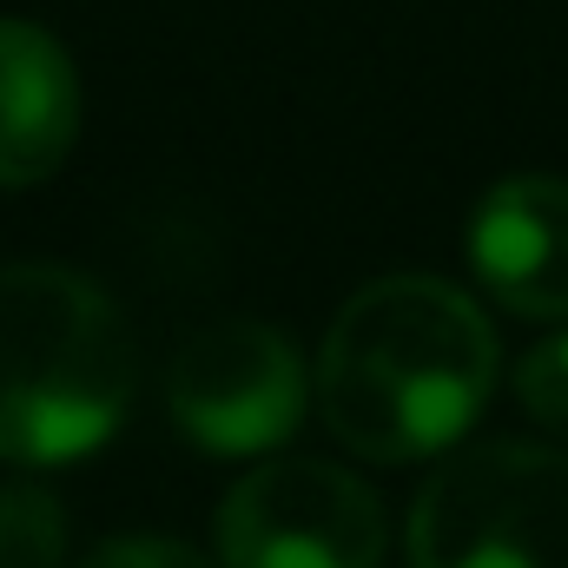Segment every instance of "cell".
<instances>
[{
  "label": "cell",
  "mask_w": 568,
  "mask_h": 568,
  "mask_svg": "<svg viewBox=\"0 0 568 568\" xmlns=\"http://www.w3.org/2000/svg\"><path fill=\"white\" fill-rule=\"evenodd\" d=\"M225 568H377L384 503L324 456H265L219 503Z\"/></svg>",
  "instance_id": "obj_5"
},
{
  "label": "cell",
  "mask_w": 568,
  "mask_h": 568,
  "mask_svg": "<svg viewBox=\"0 0 568 568\" xmlns=\"http://www.w3.org/2000/svg\"><path fill=\"white\" fill-rule=\"evenodd\" d=\"M469 265L516 317H568V179L516 172L469 219Z\"/></svg>",
  "instance_id": "obj_6"
},
{
  "label": "cell",
  "mask_w": 568,
  "mask_h": 568,
  "mask_svg": "<svg viewBox=\"0 0 568 568\" xmlns=\"http://www.w3.org/2000/svg\"><path fill=\"white\" fill-rule=\"evenodd\" d=\"M80 140V73L33 20H0V185L27 192Z\"/></svg>",
  "instance_id": "obj_7"
},
{
  "label": "cell",
  "mask_w": 568,
  "mask_h": 568,
  "mask_svg": "<svg viewBox=\"0 0 568 568\" xmlns=\"http://www.w3.org/2000/svg\"><path fill=\"white\" fill-rule=\"evenodd\" d=\"M80 568H212L199 549L172 542V536H120L106 549H93Z\"/></svg>",
  "instance_id": "obj_10"
},
{
  "label": "cell",
  "mask_w": 568,
  "mask_h": 568,
  "mask_svg": "<svg viewBox=\"0 0 568 568\" xmlns=\"http://www.w3.org/2000/svg\"><path fill=\"white\" fill-rule=\"evenodd\" d=\"M516 397H523V410L549 429L556 443H568V331L542 337L516 364Z\"/></svg>",
  "instance_id": "obj_9"
},
{
  "label": "cell",
  "mask_w": 568,
  "mask_h": 568,
  "mask_svg": "<svg viewBox=\"0 0 568 568\" xmlns=\"http://www.w3.org/2000/svg\"><path fill=\"white\" fill-rule=\"evenodd\" d=\"M165 410L205 456H272L311 410V377L278 324L219 317L172 351Z\"/></svg>",
  "instance_id": "obj_4"
},
{
  "label": "cell",
  "mask_w": 568,
  "mask_h": 568,
  "mask_svg": "<svg viewBox=\"0 0 568 568\" xmlns=\"http://www.w3.org/2000/svg\"><path fill=\"white\" fill-rule=\"evenodd\" d=\"M0 568H67V509L40 483H0Z\"/></svg>",
  "instance_id": "obj_8"
},
{
  "label": "cell",
  "mask_w": 568,
  "mask_h": 568,
  "mask_svg": "<svg viewBox=\"0 0 568 568\" xmlns=\"http://www.w3.org/2000/svg\"><path fill=\"white\" fill-rule=\"evenodd\" d=\"M496 390V331L469 291L424 272L377 278L324 331L317 410L371 463L443 456Z\"/></svg>",
  "instance_id": "obj_1"
},
{
  "label": "cell",
  "mask_w": 568,
  "mask_h": 568,
  "mask_svg": "<svg viewBox=\"0 0 568 568\" xmlns=\"http://www.w3.org/2000/svg\"><path fill=\"white\" fill-rule=\"evenodd\" d=\"M410 568H568V449L469 443L410 503Z\"/></svg>",
  "instance_id": "obj_3"
},
{
  "label": "cell",
  "mask_w": 568,
  "mask_h": 568,
  "mask_svg": "<svg viewBox=\"0 0 568 568\" xmlns=\"http://www.w3.org/2000/svg\"><path fill=\"white\" fill-rule=\"evenodd\" d=\"M140 397L120 297L67 265H0V463L60 469L113 443Z\"/></svg>",
  "instance_id": "obj_2"
}]
</instances>
